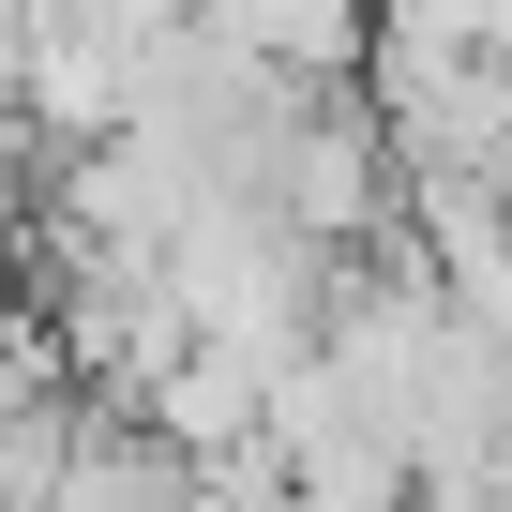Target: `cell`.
I'll list each match as a JSON object with an SVG mask.
<instances>
[{"label": "cell", "mask_w": 512, "mask_h": 512, "mask_svg": "<svg viewBox=\"0 0 512 512\" xmlns=\"http://www.w3.org/2000/svg\"><path fill=\"white\" fill-rule=\"evenodd\" d=\"M497 181H512V166H497Z\"/></svg>", "instance_id": "obj_2"}, {"label": "cell", "mask_w": 512, "mask_h": 512, "mask_svg": "<svg viewBox=\"0 0 512 512\" xmlns=\"http://www.w3.org/2000/svg\"><path fill=\"white\" fill-rule=\"evenodd\" d=\"M136 422H151V437H166V452L196 467V452H241L256 422H272V377H256V362H241L226 332H181V362H166V377L136 392Z\"/></svg>", "instance_id": "obj_1"}]
</instances>
